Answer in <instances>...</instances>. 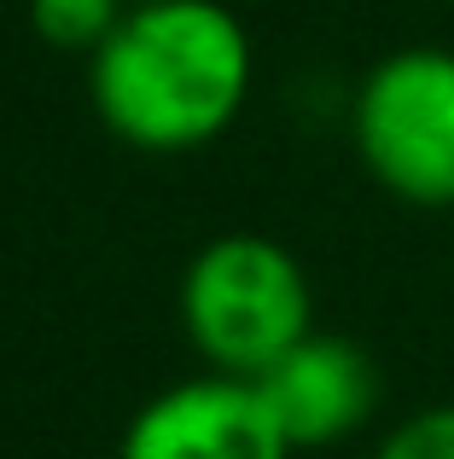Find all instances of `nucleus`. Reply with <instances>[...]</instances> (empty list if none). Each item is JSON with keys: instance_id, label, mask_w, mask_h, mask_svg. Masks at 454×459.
<instances>
[{"instance_id": "6", "label": "nucleus", "mask_w": 454, "mask_h": 459, "mask_svg": "<svg viewBox=\"0 0 454 459\" xmlns=\"http://www.w3.org/2000/svg\"><path fill=\"white\" fill-rule=\"evenodd\" d=\"M123 12L128 0H30V30L58 53H93Z\"/></svg>"}, {"instance_id": "2", "label": "nucleus", "mask_w": 454, "mask_h": 459, "mask_svg": "<svg viewBox=\"0 0 454 459\" xmlns=\"http://www.w3.org/2000/svg\"><path fill=\"white\" fill-rule=\"evenodd\" d=\"M175 314L210 372L257 378L297 337L315 332V291L280 238L222 233L187 262Z\"/></svg>"}, {"instance_id": "7", "label": "nucleus", "mask_w": 454, "mask_h": 459, "mask_svg": "<svg viewBox=\"0 0 454 459\" xmlns=\"http://www.w3.org/2000/svg\"><path fill=\"white\" fill-rule=\"evenodd\" d=\"M373 459H454V402L420 407L379 437Z\"/></svg>"}, {"instance_id": "5", "label": "nucleus", "mask_w": 454, "mask_h": 459, "mask_svg": "<svg viewBox=\"0 0 454 459\" xmlns=\"http://www.w3.org/2000/svg\"><path fill=\"white\" fill-rule=\"evenodd\" d=\"M257 390L268 402L274 425L285 430L297 454L338 448L379 413V367L362 343L332 332H309L257 372Z\"/></svg>"}, {"instance_id": "3", "label": "nucleus", "mask_w": 454, "mask_h": 459, "mask_svg": "<svg viewBox=\"0 0 454 459\" xmlns=\"http://www.w3.org/2000/svg\"><path fill=\"white\" fill-rule=\"evenodd\" d=\"M350 146L379 192L454 210V47L408 41L350 93Z\"/></svg>"}, {"instance_id": "1", "label": "nucleus", "mask_w": 454, "mask_h": 459, "mask_svg": "<svg viewBox=\"0 0 454 459\" xmlns=\"http://www.w3.org/2000/svg\"><path fill=\"white\" fill-rule=\"evenodd\" d=\"M257 82V47L222 0H128L88 53V93L123 146L181 157L216 146Z\"/></svg>"}, {"instance_id": "4", "label": "nucleus", "mask_w": 454, "mask_h": 459, "mask_svg": "<svg viewBox=\"0 0 454 459\" xmlns=\"http://www.w3.org/2000/svg\"><path fill=\"white\" fill-rule=\"evenodd\" d=\"M297 448L274 425L257 378L239 372H198L152 402L135 407L123 425L117 459H292Z\"/></svg>"}]
</instances>
